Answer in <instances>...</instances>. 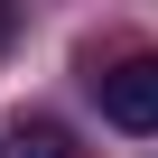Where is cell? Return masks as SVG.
<instances>
[{
  "instance_id": "cell-1",
  "label": "cell",
  "mask_w": 158,
  "mask_h": 158,
  "mask_svg": "<svg viewBox=\"0 0 158 158\" xmlns=\"http://www.w3.org/2000/svg\"><path fill=\"white\" fill-rule=\"evenodd\" d=\"M93 102L112 130H158V56H121L93 74Z\"/></svg>"
},
{
  "instance_id": "cell-2",
  "label": "cell",
  "mask_w": 158,
  "mask_h": 158,
  "mask_svg": "<svg viewBox=\"0 0 158 158\" xmlns=\"http://www.w3.org/2000/svg\"><path fill=\"white\" fill-rule=\"evenodd\" d=\"M0 158H84V149H74V130H65V121H47V112H19L10 130H0Z\"/></svg>"
},
{
  "instance_id": "cell-3",
  "label": "cell",
  "mask_w": 158,
  "mask_h": 158,
  "mask_svg": "<svg viewBox=\"0 0 158 158\" xmlns=\"http://www.w3.org/2000/svg\"><path fill=\"white\" fill-rule=\"evenodd\" d=\"M0 37H10V10H0Z\"/></svg>"
}]
</instances>
